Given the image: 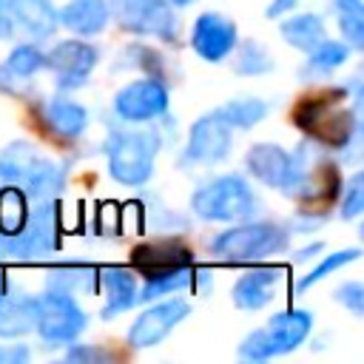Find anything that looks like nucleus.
I'll return each mask as SVG.
<instances>
[{"mask_svg": "<svg viewBox=\"0 0 364 364\" xmlns=\"http://www.w3.org/2000/svg\"><path fill=\"white\" fill-rule=\"evenodd\" d=\"M179 290H196V270H193V264L142 273L139 301H154V299H159V296L179 293Z\"/></svg>", "mask_w": 364, "mask_h": 364, "instance_id": "nucleus-24", "label": "nucleus"}, {"mask_svg": "<svg viewBox=\"0 0 364 364\" xmlns=\"http://www.w3.org/2000/svg\"><path fill=\"white\" fill-rule=\"evenodd\" d=\"M245 168L250 171L256 182L290 196L296 173H299V148L287 151L276 142H256L245 154Z\"/></svg>", "mask_w": 364, "mask_h": 364, "instance_id": "nucleus-13", "label": "nucleus"}, {"mask_svg": "<svg viewBox=\"0 0 364 364\" xmlns=\"http://www.w3.org/2000/svg\"><path fill=\"white\" fill-rule=\"evenodd\" d=\"M40 117H43V125L60 136V139H80L91 122L88 117V108L80 105L77 100H71L68 94H54L48 100H43L40 105Z\"/></svg>", "mask_w": 364, "mask_h": 364, "instance_id": "nucleus-16", "label": "nucleus"}, {"mask_svg": "<svg viewBox=\"0 0 364 364\" xmlns=\"http://www.w3.org/2000/svg\"><path fill=\"white\" fill-rule=\"evenodd\" d=\"M171 3H173V6H176V9H185V6H191V3H193V0H171Z\"/></svg>", "mask_w": 364, "mask_h": 364, "instance_id": "nucleus-39", "label": "nucleus"}, {"mask_svg": "<svg viewBox=\"0 0 364 364\" xmlns=\"http://www.w3.org/2000/svg\"><path fill=\"white\" fill-rule=\"evenodd\" d=\"M37 296L6 290L0 299V338H23L34 330Z\"/></svg>", "mask_w": 364, "mask_h": 364, "instance_id": "nucleus-21", "label": "nucleus"}, {"mask_svg": "<svg viewBox=\"0 0 364 364\" xmlns=\"http://www.w3.org/2000/svg\"><path fill=\"white\" fill-rule=\"evenodd\" d=\"M230 54H233V74H239V77H262L276 68L273 54L259 40L236 43V48Z\"/></svg>", "mask_w": 364, "mask_h": 364, "instance_id": "nucleus-27", "label": "nucleus"}, {"mask_svg": "<svg viewBox=\"0 0 364 364\" xmlns=\"http://www.w3.org/2000/svg\"><path fill=\"white\" fill-rule=\"evenodd\" d=\"M239 43L236 23L219 11H202L191 28V48L205 63H222Z\"/></svg>", "mask_w": 364, "mask_h": 364, "instance_id": "nucleus-15", "label": "nucleus"}, {"mask_svg": "<svg viewBox=\"0 0 364 364\" xmlns=\"http://www.w3.org/2000/svg\"><path fill=\"white\" fill-rule=\"evenodd\" d=\"M290 247V230L279 222H250L242 219L236 228H228L213 236L210 250L222 262H259Z\"/></svg>", "mask_w": 364, "mask_h": 364, "instance_id": "nucleus-4", "label": "nucleus"}, {"mask_svg": "<svg viewBox=\"0 0 364 364\" xmlns=\"http://www.w3.org/2000/svg\"><path fill=\"white\" fill-rule=\"evenodd\" d=\"M65 358H71V361H77V358H91V361H97V358H108V353H102L100 347H82V344H77V347H71V350L65 353Z\"/></svg>", "mask_w": 364, "mask_h": 364, "instance_id": "nucleus-34", "label": "nucleus"}, {"mask_svg": "<svg viewBox=\"0 0 364 364\" xmlns=\"http://www.w3.org/2000/svg\"><path fill=\"white\" fill-rule=\"evenodd\" d=\"M350 46L347 43H338V40H321L316 48L307 51V63H304V71L301 77H318V74H333L338 65H344L350 60Z\"/></svg>", "mask_w": 364, "mask_h": 364, "instance_id": "nucleus-28", "label": "nucleus"}, {"mask_svg": "<svg viewBox=\"0 0 364 364\" xmlns=\"http://www.w3.org/2000/svg\"><path fill=\"white\" fill-rule=\"evenodd\" d=\"M361 256V250L358 247H344V250H336V253H330V256H324L310 273H304L299 282H296V293H304V290H310L313 284H318L321 279H327L330 273H336V270H341V267H347L350 262H355Z\"/></svg>", "mask_w": 364, "mask_h": 364, "instance_id": "nucleus-30", "label": "nucleus"}, {"mask_svg": "<svg viewBox=\"0 0 364 364\" xmlns=\"http://www.w3.org/2000/svg\"><path fill=\"white\" fill-rule=\"evenodd\" d=\"M9 17L34 40H48L60 28L57 9L51 0H6Z\"/></svg>", "mask_w": 364, "mask_h": 364, "instance_id": "nucleus-19", "label": "nucleus"}, {"mask_svg": "<svg viewBox=\"0 0 364 364\" xmlns=\"http://www.w3.org/2000/svg\"><path fill=\"white\" fill-rule=\"evenodd\" d=\"M336 301L344 304L355 318L364 316V284L361 282H344L341 287H336Z\"/></svg>", "mask_w": 364, "mask_h": 364, "instance_id": "nucleus-33", "label": "nucleus"}, {"mask_svg": "<svg viewBox=\"0 0 364 364\" xmlns=\"http://www.w3.org/2000/svg\"><path fill=\"white\" fill-rule=\"evenodd\" d=\"M230 151H233V125L216 108V111L202 114L199 119H193L179 165H185V168H193V165L210 168V165L225 162L230 156Z\"/></svg>", "mask_w": 364, "mask_h": 364, "instance_id": "nucleus-10", "label": "nucleus"}, {"mask_svg": "<svg viewBox=\"0 0 364 364\" xmlns=\"http://www.w3.org/2000/svg\"><path fill=\"white\" fill-rule=\"evenodd\" d=\"M28 358V350L14 344V347H0V361H23Z\"/></svg>", "mask_w": 364, "mask_h": 364, "instance_id": "nucleus-37", "label": "nucleus"}, {"mask_svg": "<svg viewBox=\"0 0 364 364\" xmlns=\"http://www.w3.org/2000/svg\"><path fill=\"white\" fill-rule=\"evenodd\" d=\"M313 330V313L301 310V307H290L282 310L276 316L267 318V324L256 327L253 333H247L239 344V358L245 361H267L276 355H287L296 347H301L307 341Z\"/></svg>", "mask_w": 364, "mask_h": 364, "instance_id": "nucleus-5", "label": "nucleus"}, {"mask_svg": "<svg viewBox=\"0 0 364 364\" xmlns=\"http://www.w3.org/2000/svg\"><path fill=\"white\" fill-rule=\"evenodd\" d=\"M60 247V210L54 199L37 202L34 210H28L23 228L11 236H0L3 256L14 259H40Z\"/></svg>", "mask_w": 364, "mask_h": 364, "instance_id": "nucleus-9", "label": "nucleus"}, {"mask_svg": "<svg viewBox=\"0 0 364 364\" xmlns=\"http://www.w3.org/2000/svg\"><path fill=\"white\" fill-rule=\"evenodd\" d=\"M88 327V313L80 307L74 293L48 287L37 296V321L34 333L43 338V344H74Z\"/></svg>", "mask_w": 364, "mask_h": 364, "instance_id": "nucleus-7", "label": "nucleus"}, {"mask_svg": "<svg viewBox=\"0 0 364 364\" xmlns=\"http://www.w3.org/2000/svg\"><path fill=\"white\" fill-rule=\"evenodd\" d=\"M100 290H102V318H114L125 310H131L139 301V287H136V276L125 267H102L100 273Z\"/></svg>", "mask_w": 364, "mask_h": 364, "instance_id": "nucleus-18", "label": "nucleus"}, {"mask_svg": "<svg viewBox=\"0 0 364 364\" xmlns=\"http://www.w3.org/2000/svg\"><path fill=\"white\" fill-rule=\"evenodd\" d=\"M48 287H60V290H68V293L94 290L97 287V273L88 264H63V267L51 270Z\"/></svg>", "mask_w": 364, "mask_h": 364, "instance_id": "nucleus-31", "label": "nucleus"}, {"mask_svg": "<svg viewBox=\"0 0 364 364\" xmlns=\"http://www.w3.org/2000/svg\"><path fill=\"white\" fill-rule=\"evenodd\" d=\"M3 185L20 188L34 202L54 199L65 188V168L43 156L34 145L17 139L0 151V188Z\"/></svg>", "mask_w": 364, "mask_h": 364, "instance_id": "nucleus-1", "label": "nucleus"}, {"mask_svg": "<svg viewBox=\"0 0 364 364\" xmlns=\"http://www.w3.org/2000/svg\"><path fill=\"white\" fill-rule=\"evenodd\" d=\"M14 34V23L9 17V9H6V0H0V40H9Z\"/></svg>", "mask_w": 364, "mask_h": 364, "instance_id": "nucleus-36", "label": "nucleus"}, {"mask_svg": "<svg viewBox=\"0 0 364 364\" xmlns=\"http://www.w3.org/2000/svg\"><path fill=\"white\" fill-rule=\"evenodd\" d=\"M347 100V88H327L324 94L307 97L296 105L293 122L313 139L347 151L358 139V114L341 108Z\"/></svg>", "mask_w": 364, "mask_h": 364, "instance_id": "nucleus-2", "label": "nucleus"}, {"mask_svg": "<svg viewBox=\"0 0 364 364\" xmlns=\"http://www.w3.org/2000/svg\"><path fill=\"white\" fill-rule=\"evenodd\" d=\"M256 208H259V199L250 182L239 173L208 179L191 193V210L202 222H242V219H250Z\"/></svg>", "mask_w": 364, "mask_h": 364, "instance_id": "nucleus-6", "label": "nucleus"}, {"mask_svg": "<svg viewBox=\"0 0 364 364\" xmlns=\"http://www.w3.org/2000/svg\"><path fill=\"white\" fill-rule=\"evenodd\" d=\"M131 262H134L142 273H151V270H168V267L193 264V253H191V247H185L182 242L159 239V242H151V245H139V247H134Z\"/></svg>", "mask_w": 364, "mask_h": 364, "instance_id": "nucleus-22", "label": "nucleus"}, {"mask_svg": "<svg viewBox=\"0 0 364 364\" xmlns=\"http://www.w3.org/2000/svg\"><path fill=\"white\" fill-rule=\"evenodd\" d=\"M46 68V51L37 43H20L9 51V57L0 63V85L14 88L20 82H28Z\"/></svg>", "mask_w": 364, "mask_h": 364, "instance_id": "nucleus-23", "label": "nucleus"}, {"mask_svg": "<svg viewBox=\"0 0 364 364\" xmlns=\"http://www.w3.org/2000/svg\"><path fill=\"white\" fill-rule=\"evenodd\" d=\"M338 17V31L350 48H364V3L361 0H333Z\"/></svg>", "mask_w": 364, "mask_h": 364, "instance_id": "nucleus-29", "label": "nucleus"}, {"mask_svg": "<svg viewBox=\"0 0 364 364\" xmlns=\"http://www.w3.org/2000/svg\"><path fill=\"white\" fill-rule=\"evenodd\" d=\"M282 279H284L282 267H253V270L242 273V276L236 279L233 290H230L233 304H236L239 310H247V313L262 310L264 304L273 301L276 287L282 284Z\"/></svg>", "mask_w": 364, "mask_h": 364, "instance_id": "nucleus-17", "label": "nucleus"}, {"mask_svg": "<svg viewBox=\"0 0 364 364\" xmlns=\"http://www.w3.org/2000/svg\"><path fill=\"white\" fill-rule=\"evenodd\" d=\"M219 114L233 125V131H250V128H256L262 119H267V114H270V102L267 100H262V97H233V100H228L222 108H219Z\"/></svg>", "mask_w": 364, "mask_h": 364, "instance_id": "nucleus-26", "label": "nucleus"}, {"mask_svg": "<svg viewBox=\"0 0 364 364\" xmlns=\"http://www.w3.org/2000/svg\"><path fill=\"white\" fill-rule=\"evenodd\" d=\"M191 313V304L185 299H165V301H156L151 304L142 316L134 318V324L128 327V347L134 350H148V347H156L159 341H165L171 336V330L176 324H182Z\"/></svg>", "mask_w": 364, "mask_h": 364, "instance_id": "nucleus-14", "label": "nucleus"}, {"mask_svg": "<svg viewBox=\"0 0 364 364\" xmlns=\"http://www.w3.org/2000/svg\"><path fill=\"white\" fill-rule=\"evenodd\" d=\"M299 6V0H270L267 3V9H264V17H282V14H287V11H293Z\"/></svg>", "mask_w": 364, "mask_h": 364, "instance_id": "nucleus-35", "label": "nucleus"}, {"mask_svg": "<svg viewBox=\"0 0 364 364\" xmlns=\"http://www.w3.org/2000/svg\"><path fill=\"white\" fill-rule=\"evenodd\" d=\"M108 14L122 31L139 37H156L168 46L179 40L176 6L171 0H105Z\"/></svg>", "mask_w": 364, "mask_h": 364, "instance_id": "nucleus-8", "label": "nucleus"}, {"mask_svg": "<svg viewBox=\"0 0 364 364\" xmlns=\"http://www.w3.org/2000/svg\"><path fill=\"white\" fill-rule=\"evenodd\" d=\"M162 148V139L154 128H119L111 131L102 154L105 165L114 182L125 188H139L154 176L156 154Z\"/></svg>", "mask_w": 364, "mask_h": 364, "instance_id": "nucleus-3", "label": "nucleus"}, {"mask_svg": "<svg viewBox=\"0 0 364 364\" xmlns=\"http://www.w3.org/2000/svg\"><path fill=\"white\" fill-rule=\"evenodd\" d=\"M6 290H9V284H6V276L0 273V299H3V293H6Z\"/></svg>", "mask_w": 364, "mask_h": 364, "instance_id": "nucleus-38", "label": "nucleus"}, {"mask_svg": "<svg viewBox=\"0 0 364 364\" xmlns=\"http://www.w3.org/2000/svg\"><path fill=\"white\" fill-rule=\"evenodd\" d=\"M364 210V173H353L338 193V213L341 219H355Z\"/></svg>", "mask_w": 364, "mask_h": 364, "instance_id": "nucleus-32", "label": "nucleus"}, {"mask_svg": "<svg viewBox=\"0 0 364 364\" xmlns=\"http://www.w3.org/2000/svg\"><path fill=\"white\" fill-rule=\"evenodd\" d=\"M279 34L282 40L290 46V48H299V51H310L316 48L324 37H327V28H324V20L321 14H313V11H304V14H293L287 20L279 23Z\"/></svg>", "mask_w": 364, "mask_h": 364, "instance_id": "nucleus-25", "label": "nucleus"}, {"mask_svg": "<svg viewBox=\"0 0 364 364\" xmlns=\"http://www.w3.org/2000/svg\"><path fill=\"white\" fill-rule=\"evenodd\" d=\"M168 105H171V94H168L165 80L159 77L134 80L114 97V114L128 125L159 119L168 114Z\"/></svg>", "mask_w": 364, "mask_h": 364, "instance_id": "nucleus-12", "label": "nucleus"}, {"mask_svg": "<svg viewBox=\"0 0 364 364\" xmlns=\"http://www.w3.org/2000/svg\"><path fill=\"white\" fill-rule=\"evenodd\" d=\"M57 20L63 28L74 31L77 37H97L105 31L111 14L105 0H68L57 11Z\"/></svg>", "mask_w": 364, "mask_h": 364, "instance_id": "nucleus-20", "label": "nucleus"}, {"mask_svg": "<svg viewBox=\"0 0 364 364\" xmlns=\"http://www.w3.org/2000/svg\"><path fill=\"white\" fill-rule=\"evenodd\" d=\"M100 63V48L85 40H60L51 51H46V68L54 77L57 91L68 94L82 88Z\"/></svg>", "mask_w": 364, "mask_h": 364, "instance_id": "nucleus-11", "label": "nucleus"}]
</instances>
